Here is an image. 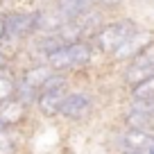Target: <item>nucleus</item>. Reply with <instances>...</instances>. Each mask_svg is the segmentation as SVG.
Instances as JSON below:
<instances>
[{
    "label": "nucleus",
    "instance_id": "f257e3e1",
    "mask_svg": "<svg viewBox=\"0 0 154 154\" xmlns=\"http://www.w3.org/2000/svg\"><path fill=\"white\" fill-rule=\"evenodd\" d=\"M138 27H140V23L136 18H131V16H118V18H111L109 23L91 38V43H93V48H95L97 54L109 59Z\"/></svg>",
    "mask_w": 154,
    "mask_h": 154
},
{
    "label": "nucleus",
    "instance_id": "f03ea898",
    "mask_svg": "<svg viewBox=\"0 0 154 154\" xmlns=\"http://www.w3.org/2000/svg\"><path fill=\"white\" fill-rule=\"evenodd\" d=\"M72 91V82H70V72H54L48 82L43 84L41 93H38V102H36V113L43 118H59L61 116V106L63 100L68 97V93Z\"/></svg>",
    "mask_w": 154,
    "mask_h": 154
},
{
    "label": "nucleus",
    "instance_id": "7ed1b4c3",
    "mask_svg": "<svg viewBox=\"0 0 154 154\" xmlns=\"http://www.w3.org/2000/svg\"><path fill=\"white\" fill-rule=\"evenodd\" d=\"M93 57H95V48L91 41H75V43H68L59 48L57 52H52L48 57V63L57 72H75L91 66Z\"/></svg>",
    "mask_w": 154,
    "mask_h": 154
},
{
    "label": "nucleus",
    "instance_id": "20e7f679",
    "mask_svg": "<svg viewBox=\"0 0 154 154\" xmlns=\"http://www.w3.org/2000/svg\"><path fill=\"white\" fill-rule=\"evenodd\" d=\"M154 77V41L145 50H140L131 61H127L120 70V84L129 91L136 84Z\"/></svg>",
    "mask_w": 154,
    "mask_h": 154
},
{
    "label": "nucleus",
    "instance_id": "39448f33",
    "mask_svg": "<svg viewBox=\"0 0 154 154\" xmlns=\"http://www.w3.org/2000/svg\"><path fill=\"white\" fill-rule=\"evenodd\" d=\"M154 143V131H145V129H131V127H116L111 134V149L113 154H131V152H140L143 147Z\"/></svg>",
    "mask_w": 154,
    "mask_h": 154
},
{
    "label": "nucleus",
    "instance_id": "423d86ee",
    "mask_svg": "<svg viewBox=\"0 0 154 154\" xmlns=\"http://www.w3.org/2000/svg\"><path fill=\"white\" fill-rule=\"evenodd\" d=\"M95 111V95L88 88H72L63 100L61 118L68 122H84Z\"/></svg>",
    "mask_w": 154,
    "mask_h": 154
},
{
    "label": "nucleus",
    "instance_id": "0eeeda50",
    "mask_svg": "<svg viewBox=\"0 0 154 154\" xmlns=\"http://www.w3.org/2000/svg\"><path fill=\"white\" fill-rule=\"evenodd\" d=\"M152 41H154V29H152V27H143V25H140V27L136 29L129 38H127L125 43H122L120 48H118V50L109 57V61H111V63H122V66H125V63L131 61V59H134L140 50L147 48Z\"/></svg>",
    "mask_w": 154,
    "mask_h": 154
},
{
    "label": "nucleus",
    "instance_id": "6e6552de",
    "mask_svg": "<svg viewBox=\"0 0 154 154\" xmlns=\"http://www.w3.org/2000/svg\"><path fill=\"white\" fill-rule=\"evenodd\" d=\"M32 111L34 109L25 106L18 97H11V100H7V102L0 104V122H2L5 129H18V127L29 118Z\"/></svg>",
    "mask_w": 154,
    "mask_h": 154
},
{
    "label": "nucleus",
    "instance_id": "1a4fd4ad",
    "mask_svg": "<svg viewBox=\"0 0 154 154\" xmlns=\"http://www.w3.org/2000/svg\"><path fill=\"white\" fill-rule=\"evenodd\" d=\"M18 72H20V77H23L25 82H29L32 86H36L38 91H41V88H43V84L48 82V79H50L57 70H54L48 61H43V63H27V66L20 68Z\"/></svg>",
    "mask_w": 154,
    "mask_h": 154
},
{
    "label": "nucleus",
    "instance_id": "9d476101",
    "mask_svg": "<svg viewBox=\"0 0 154 154\" xmlns=\"http://www.w3.org/2000/svg\"><path fill=\"white\" fill-rule=\"evenodd\" d=\"M52 5H54V9L59 11V16H61L63 20H75L82 14H86L95 2H93V0H54Z\"/></svg>",
    "mask_w": 154,
    "mask_h": 154
},
{
    "label": "nucleus",
    "instance_id": "9b49d317",
    "mask_svg": "<svg viewBox=\"0 0 154 154\" xmlns=\"http://www.w3.org/2000/svg\"><path fill=\"white\" fill-rule=\"evenodd\" d=\"M118 122H120V125H125V127H131V129L154 131V116L143 113V111H136V109H129V106H125V109H122Z\"/></svg>",
    "mask_w": 154,
    "mask_h": 154
},
{
    "label": "nucleus",
    "instance_id": "f8f14e48",
    "mask_svg": "<svg viewBox=\"0 0 154 154\" xmlns=\"http://www.w3.org/2000/svg\"><path fill=\"white\" fill-rule=\"evenodd\" d=\"M18 70L20 68H14V63L0 70V104L16 95V82H18Z\"/></svg>",
    "mask_w": 154,
    "mask_h": 154
},
{
    "label": "nucleus",
    "instance_id": "ddd939ff",
    "mask_svg": "<svg viewBox=\"0 0 154 154\" xmlns=\"http://www.w3.org/2000/svg\"><path fill=\"white\" fill-rule=\"evenodd\" d=\"M38 88L36 86H32L29 82H25L23 77H20V72H18V82H16V95L14 97H18L20 102H23L25 106H29V109H36V102H38Z\"/></svg>",
    "mask_w": 154,
    "mask_h": 154
},
{
    "label": "nucleus",
    "instance_id": "4468645a",
    "mask_svg": "<svg viewBox=\"0 0 154 154\" xmlns=\"http://www.w3.org/2000/svg\"><path fill=\"white\" fill-rule=\"evenodd\" d=\"M18 152H20L18 129H2L0 131V154H18Z\"/></svg>",
    "mask_w": 154,
    "mask_h": 154
},
{
    "label": "nucleus",
    "instance_id": "2eb2a0df",
    "mask_svg": "<svg viewBox=\"0 0 154 154\" xmlns=\"http://www.w3.org/2000/svg\"><path fill=\"white\" fill-rule=\"evenodd\" d=\"M127 97H140V100H154V77L145 79V82L136 84L134 88H129Z\"/></svg>",
    "mask_w": 154,
    "mask_h": 154
},
{
    "label": "nucleus",
    "instance_id": "dca6fc26",
    "mask_svg": "<svg viewBox=\"0 0 154 154\" xmlns=\"http://www.w3.org/2000/svg\"><path fill=\"white\" fill-rule=\"evenodd\" d=\"M125 106H129V109H136V111H143V113H149V116H154V100L127 97V100H125Z\"/></svg>",
    "mask_w": 154,
    "mask_h": 154
},
{
    "label": "nucleus",
    "instance_id": "f3484780",
    "mask_svg": "<svg viewBox=\"0 0 154 154\" xmlns=\"http://www.w3.org/2000/svg\"><path fill=\"white\" fill-rule=\"evenodd\" d=\"M93 2H95L97 7H104V9L111 11V14H116V11L125 5V0H93Z\"/></svg>",
    "mask_w": 154,
    "mask_h": 154
},
{
    "label": "nucleus",
    "instance_id": "a211bd4d",
    "mask_svg": "<svg viewBox=\"0 0 154 154\" xmlns=\"http://www.w3.org/2000/svg\"><path fill=\"white\" fill-rule=\"evenodd\" d=\"M11 63H14V59H11L5 50L0 48V70H2V68H7V66H11Z\"/></svg>",
    "mask_w": 154,
    "mask_h": 154
},
{
    "label": "nucleus",
    "instance_id": "6ab92c4d",
    "mask_svg": "<svg viewBox=\"0 0 154 154\" xmlns=\"http://www.w3.org/2000/svg\"><path fill=\"white\" fill-rule=\"evenodd\" d=\"M140 154H154V143L147 145V147H143V149H140Z\"/></svg>",
    "mask_w": 154,
    "mask_h": 154
},
{
    "label": "nucleus",
    "instance_id": "aec40b11",
    "mask_svg": "<svg viewBox=\"0 0 154 154\" xmlns=\"http://www.w3.org/2000/svg\"><path fill=\"white\" fill-rule=\"evenodd\" d=\"M131 154H140V152H131Z\"/></svg>",
    "mask_w": 154,
    "mask_h": 154
}]
</instances>
